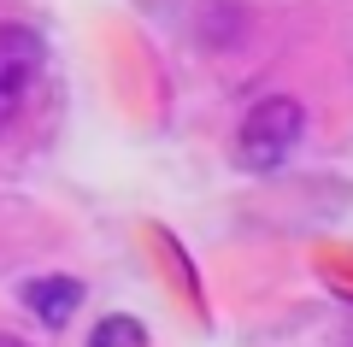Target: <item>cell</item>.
I'll list each match as a JSON object with an SVG mask.
<instances>
[{
    "mask_svg": "<svg viewBox=\"0 0 353 347\" xmlns=\"http://www.w3.org/2000/svg\"><path fill=\"white\" fill-rule=\"evenodd\" d=\"M194 24H201V36L212 41V48H230V41L241 36V6L236 0H201Z\"/></svg>",
    "mask_w": 353,
    "mask_h": 347,
    "instance_id": "obj_4",
    "label": "cell"
},
{
    "mask_svg": "<svg viewBox=\"0 0 353 347\" xmlns=\"http://www.w3.org/2000/svg\"><path fill=\"white\" fill-rule=\"evenodd\" d=\"M0 347H24V341H18V335H0Z\"/></svg>",
    "mask_w": 353,
    "mask_h": 347,
    "instance_id": "obj_7",
    "label": "cell"
},
{
    "mask_svg": "<svg viewBox=\"0 0 353 347\" xmlns=\"http://www.w3.org/2000/svg\"><path fill=\"white\" fill-rule=\"evenodd\" d=\"M88 347H148V330H141L136 318H124V312H112V318H101V324H94Z\"/></svg>",
    "mask_w": 353,
    "mask_h": 347,
    "instance_id": "obj_5",
    "label": "cell"
},
{
    "mask_svg": "<svg viewBox=\"0 0 353 347\" xmlns=\"http://www.w3.org/2000/svg\"><path fill=\"white\" fill-rule=\"evenodd\" d=\"M41 36L30 24H0V95H24L30 83H36V71H41Z\"/></svg>",
    "mask_w": 353,
    "mask_h": 347,
    "instance_id": "obj_2",
    "label": "cell"
},
{
    "mask_svg": "<svg viewBox=\"0 0 353 347\" xmlns=\"http://www.w3.org/2000/svg\"><path fill=\"white\" fill-rule=\"evenodd\" d=\"M12 112H18V100H12V95H0V130L12 124Z\"/></svg>",
    "mask_w": 353,
    "mask_h": 347,
    "instance_id": "obj_6",
    "label": "cell"
},
{
    "mask_svg": "<svg viewBox=\"0 0 353 347\" xmlns=\"http://www.w3.org/2000/svg\"><path fill=\"white\" fill-rule=\"evenodd\" d=\"M301 130H306V112L294 95H265L248 106V118H241L236 130V165L253 177H271L283 171V165L294 159V148H301Z\"/></svg>",
    "mask_w": 353,
    "mask_h": 347,
    "instance_id": "obj_1",
    "label": "cell"
},
{
    "mask_svg": "<svg viewBox=\"0 0 353 347\" xmlns=\"http://www.w3.org/2000/svg\"><path fill=\"white\" fill-rule=\"evenodd\" d=\"M24 306L36 312L48 330H59V324L83 306V283H77V277H30L24 283Z\"/></svg>",
    "mask_w": 353,
    "mask_h": 347,
    "instance_id": "obj_3",
    "label": "cell"
}]
</instances>
